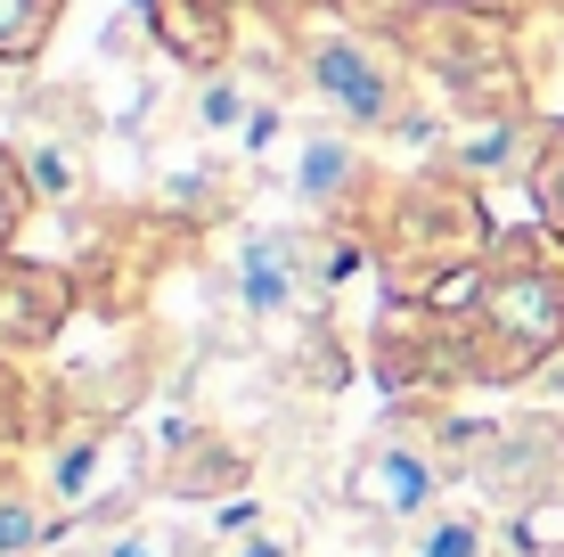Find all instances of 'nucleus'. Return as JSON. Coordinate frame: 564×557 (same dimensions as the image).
<instances>
[{"label":"nucleus","mask_w":564,"mask_h":557,"mask_svg":"<svg viewBox=\"0 0 564 557\" xmlns=\"http://www.w3.org/2000/svg\"><path fill=\"white\" fill-rule=\"evenodd\" d=\"M532 205H540V229L564 238V124L540 140V157H532Z\"/></svg>","instance_id":"ddd939ff"},{"label":"nucleus","mask_w":564,"mask_h":557,"mask_svg":"<svg viewBox=\"0 0 564 557\" xmlns=\"http://www.w3.org/2000/svg\"><path fill=\"white\" fill-rule=\"evenodd\" d=\"M311 90H319L344 124H360V131H377V124L401 115V74L384 66V50L360 42V33H327V42H311Z\"/></svg>","instance_id":"f03ea898"},{"label":"nucleus","mask_w":564,"mask_h":557,"mask_svg":"<svg viewBox=\"0 0 564 557\" xmlns=\"http://www.w3.org/2000/svg\"><path fill=\"white\" fill-rule=\"evenodd\" d=\"M410 557H491V533H482V516L442 508V516H425V533H417Z\"/></svg>","instance_id":"f8f14e48"},{"label":"nucleus","mask_w":564,"mask_h":557,"mask_svg":"<svg viewBox=\"0 0 564 557\" xmlns=\"http://www.w3.org/2000/svg\"><path fill=\"white\" fill-rule=\"evenodd\" d=\"M74 287L57 271H25V263H0V344H50L66 320Z\"/></svg>","instance_id":"39448f33"},{"label":"nucleus","mask_w":564,"mask_h":557,"mask_svg":"<svg viewBox=\"0 0 564 557\" xmlns=\"http://www.w3.org/2000/svg\"><path fill=\"white\" fill-rule=\"evenodd\" d=\"M360 140H344V131H303L295 140V197L303 205H344L360 189Z\"/></svg>","instance_id":"0eeeda50"},{"label":"nucleus","mask_w":564,"mask_h":557,"mask_svg":"<svg viewBox=\"0 0 564 557\" xmlns=\"http://www.w3.org/2000/svg\"><path fill=\"white\" fill-rule=\"evenodd\" d=\"M17 435H25V386H17V369L0 361V451H9Z\"/></svg>","instance_id":"2eb2a0df"},{"label":"nucleus","mask_w":564,"mask_h":557,"mask_svg":"<svg viewBox=\"0 0 564 557\" xmlns=\"http://www.w3.org/2000/svg\"><path fill=\"white\" fill-rule=\"evenodd\" d=\"M99 459H107V443H99V435H74V443L50 459V501H57V516L90 501V484H99Z\"/></svg>","instance_id":"9b49d317"},{"label":"nucleus","mask_w":564,"mask_h":557,"mask_svg":"<svg viewBox=\"0 0 564 557\" xmlns=\"http://www.w3.org/2000/svg\"><path fill=\"white\" fill-rule=\"evenodd\" d=\"M155 42L181 57V66L221 74V57H229V0H164V9H155Z\"/></svg>","instance_id":"423d86ee"},{"label":"nucleus","mask_w":564,"mask_h":557,"mask_svg":"<svg viewBox=\"0 0 564 557\" xmlns=\"http://www.w3.org/2000/svg\"><path fill=\"white\" fill-rule=\"evenodd\" d=\"M229 557H303V549L286 542L279 525H262V533H246V542H229Z\"/></svg>","instance_id":"dca6fc26"},{"label":"nucleus","mask_w":564,"mask_h":557,"mask_svg":"<svg viewBox=\"0 0 564 557\" xmlns=\"http://www.w3.org/2000/svg\"><path fill=\"white\" fill-rule=\"evenodd\" d=\"M57 9H66V0H0V66L42 57V42L57 33Z\"/></svg>","instance_id":"9d476101"},{"label":"nucleus","mask_w":564,"mask_h":557,"mask_svg":"<svg viewBox=\"0 0 564 557\" xmlns=\"http://www.w3.org/2000/svg\"><path fill=\"white\" fill-rule=\"evenodd\" d=\"M25 205H33L25 157H9V148H0V263H9V238H17V222H25Z\"/></svg>","instance_id":"4468645a"},{"label":"nucleus","mask_w":564,"mask_h":557,"mask_svg":"<svg viewBox=\"0 0 564 557\" xmlns=\"http://www.w3.org/2000/svg\"><path fill=\"white\" fill-rule=\"evenodd\" d=\"M229 287L254 320H286L303 303V238L286 229H246L238 238V263H229Z\"/></svg>","instance_id":"20e7f679"},{"label":"nucleus","mask_w":564,"mask_h":557,"mask_svg":"<svg viewBox=\"0 0 564 557\" xmlns=\"http://www.w3.org/2000/svg\"><path fill=\"white\" fill-rule=\"evenodd\" d=\"M564 344V255L532 229L491 238V255L475 263V303L458 329V361L491 386L532 377Z\"/></svg>","instance_id":"f257e3e1"},{"label":"nucleus","mask_w":564,"mask_h":557,"mask_svg":"<svg viewBox=\"0 0 564 557\" xmlns=\"http://www.w3.org/2000/svg\"><path fill=\"white\" fill-rule=\"evenodd\" d=\"M57 533V501L50 492H0V557H42Z\"/></svg>","instance_id":"6e6552de"},{"label":"nucleus","mask_w":564,"mask_h":557,"mask_svg":"<svg viewBox=\"0 0 564 557\" xmlns=\"http://www.w3.org/2000/svg\"><path fill=\"white\" fill-rule=\"evenodd\" d=\"M99 557H164V533H148V525H131V533H115V542Z\"/></svg>","instance_id":"f3484780"},{"label":"nucleus","mask_w":564,"mask_h":557,"mask_svg":"<svg viewBox=\"0 0 564 557\" xmlns=\"http://www.w3.org/2000/svg\"><path fill=\"white\" fill-rule=\"evenodd\" d=\"M50 557H90V549H50Z\"/></svg>","instance_id":"a211bd4d"},{"label":"nucleus","mask_w":564,"mask_h":557,"mask_svg":"<svg viewBox=\"0 0 564 557\" xmlns=\"http://www.w3.org/2000/svg\"><path fill=\"white\" fill-rule=\"evenodd\" d=\"M344 492H352V508L384 516V525H410V516L434 508V492H442V459L425 451V443H410V435H377V443L352 459Z\"/></svg>","instance_id":"7ed1b4c3"},{"label":"nucleus","mask_w":564,"mask_h":557,"mask_svg":"<svg viewBox=\"0 0 564 557\" xmlns=\"http://www.w3.org/2000/svg\"><path fill=\"white\" fill-rule=\"evenodd\" d=\"M197 131L205 140H246V131H254V99H246V83L238 74H205L197 83Z\"/></svg>","instance_id":"1a4fd4ad"}]
</instances>
